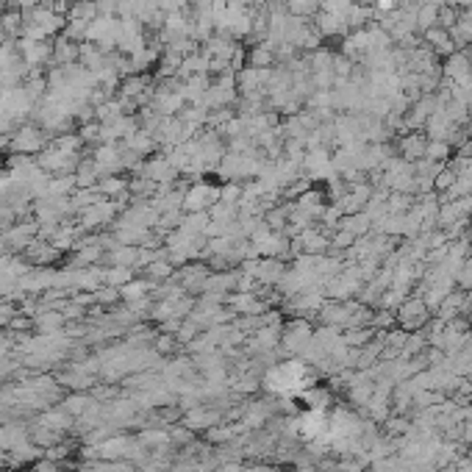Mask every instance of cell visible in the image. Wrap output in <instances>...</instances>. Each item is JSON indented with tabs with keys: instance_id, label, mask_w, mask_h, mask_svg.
Wrapping results in <instances>:
<instances>
[{
	"instance_id": "cell-3",
	"label": "cell",
	"mask_w": 472,
	"mask_h": 472,
	"mask_svg": "<svg viewBox=\"0 0 472 472\" xmlns=\"http://www.w3.org/2000/svg\"><path fill=\"white\" fill-rule=\"evenodd\" d=\"M17 48H20V56H23V61H26L28 67H39L42 61H48L53 56V45L48 39H42V42H36V39H20Z\"/></svg>"
},
{
	"instance_id": "cell-10",
	"label": "cell",
	"mask_w": 472,
	"mask_h": 472,
	"mask_svg": "<svg viewBox=\"0 0 472 472\" xmlns=\"http://www.w3.org/2000/svg\"><path fill=\"white\" fill-rule=\"evenodd\" d=\"M425 317H428V311H425V303H422V300H409V303L400 308V320H403V322H411V320L422 322Z\"/></svg>"
},
{
	"instance_id": "cell-2",
	"label": "cell",
	"mask_w": 472,
	"mask_h": 472,
	"mask_svg": "<svg viewBox=\"0 0 472 472\" xmlns=\"http://www.w3.org/2000/svg\"><path fill=\"white\" fill-rule=\"evenodd\" d=\"M45 145V134L36 125H20L11 134V150L14 153H36Z\"/></svg>"
},
{
	"instance_id": "cell-6",
	"label": "cell",
	"mask_w": 472,
	"mask_h": 472,
	"mask_svg": "<svg viewBox=\"0 0 472 472\" xmlns=\"http://www.w3.org/2000/svg\"><path fill=\"white\" fill-rule=\"evenodd\" d=\"M276 64V51L270 42H258L248 51V67H258V70H267Z\"/></svg>"
},
{
	"instance_id": "cell-7",
	"label": "cell",
	"mask_w": 472,
	"mask_h": 472,
	"mask_svg": "<svg viewBox=\"0 0 472 472\" xmlns=\"http://www.w3.org/2000/svg\"><path fill=\"white\" fill-rule=\"evenodd\" d=\"M98 0H75L70 3V11H67V20H75V23H92L98 20Z\"/></svg>"
},
{
	"instance_id": "cell-11",
	"label": "cell",
	"mask_w": 472,
	"mask_h": 472,
	"mask_svg": "<svg viewBox=\"0 0 472 472\" xmlns=\"http://www.w3.org/2000/svg\"><path fill=\"white\" fill-rule=\"evenodd\" d=\"M447 156H450V145H447V142L428 139V147H425V159H428V162H439V164H442Z\"/></svg>"
},
{
	"instance_id": "cell-9",
	"label": "cell",
	"mask_w": 472,
	"mask_h": 472,
	"mask_svg": "<svg viewBox=\"0 0 472 472\" xmlns=\"http://www.w3.org/2000/svg\"><path fill=\"white\" fill-rule=\"evenodd\" d=\"M23 26H26V17L20 14V11H3L0 14V31L6 33V36H17V33H23Z\"/></svg>"
},
{
	"instance_id": "cell-8",
	"label": "cell",
	"mask_w": 472,
	"mask_h": 472,
	"mask_svg": "<svg viewBox=\"0 0 472 472\" xmlns=\"http://www.w3.org/2000/svg\"><path fill=\"white\" fill-rule=\"evenodd\" d=\"M78 51H81L78 42H70L67 36H58L53 45V56H56V61H58V67L75 64V61H78Z\"/></svg>"
},
{
	"instance_id": "cell-1",
	"label": "cell",
	"mask_w": 472,
	"mask_h": 472,
	"mask_svg": "<svg viewBox=\"0 0 472 472\" xmlns=\"http://www.w3.org/2000/svg\"><path fill=\"white\" fill-rule=\"evenodd\" d=\"M220 200V187H209V184H194L192 189L184 192V211H209L214 203Z\"/></svg>"
},
{
	"instance_id": "cell-5",
	"label": "cell",
	"mask_w": 472,
	"mask_h": 472,
	"mask_svg": "<svg viewBox=\"0 0 472 472\" xmlns=\"http://www.w3.org/2000/svg\"><path fill=\"white\" fill-rule=\"evenodd\" d=\"M425 45L434 51V56L439 58V56H447L456 53V42L450 39V31H444V28H431V31H425Z\"/></svg>"
},
{
	"instance_id": "cell-4",
	"label": "cell",
	"mask_w": 472,
	"mask_h": 472,
	"mask_svg": "<svg viewBox=\"0 0 472 472\" xmlns=\"http://www.w3.org/2000/svg\"><path fill=\"white\" fill-rule=\"evenodd\" d=\"M400 159L403 162H409V164H414V162H419V159H425V147H428V137L425 134H416V131H411V134H406V137L400 139Z\"/></svg>"
}]
</instances>
